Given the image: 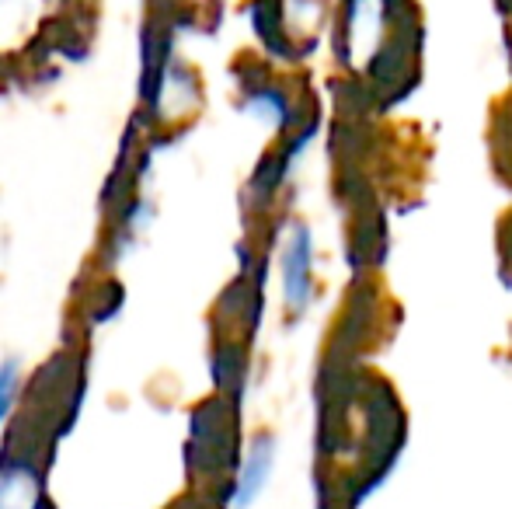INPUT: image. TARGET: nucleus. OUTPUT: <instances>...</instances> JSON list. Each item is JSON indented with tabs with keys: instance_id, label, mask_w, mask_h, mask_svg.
<instances>
[{
	"instance_id": "nucleus-1",
	"label": "nucleus",
	"mask_w": 512,
	"mask_h": 509,
	"mask_svg": "<svg viewBox=\"0 0 512 509\" xmlns=\"http://www.w3.org/2000/svg\"><path fill=\"white\" fill-rule=\"evenodd\" d=\"M345 60L366 84L408 81L418 25L408 0H345Z\"/></svg>"
},
{
	"instance_id": "nucleus-2",
	"label": "nucleus",
	"mask_w": 512,
	"mask_h": 509,
	"mask_svg": "<svg viewBox=\"0 0 512 509\" xmlns=\"http://www.w3.org/2000/svg\"><path fill=\"white\" fill-rule=\"evenodd\" d=\"M279 283H283V307L297 318L314 300V234L304 220L286 231L279 248Z\"/></svg>"
},
{
	"instance_id": "nucleus-3",
	"label": "nucleus",
	"mask_w": 512,
	"mask_h": 509,
	"mask_svg": "<svg viewBox=\"0 0 512 509\" xmlns=\"http://www.w3.org/2000/svg\"><path fill=\"white\" fill-rule=\"evenodd\" d=\"M0 509H39V482L25 468L0 475Z\"/></svg>"
},
{
	"instance_id": "nucleus-4",
	"label": "nucleus",
	"mask_w": 512,
	"mask_h": 509,
	"mask_svg": "<svg viewBox=\"0 0 512 509\" xmlns=\"http://www.w3.org/2000/svg\"><path fill=\"white\" fill-rule=\"evenodd\" d=\"M18 384H21L18 367H14V363H4V367H0V422L7 419L14 398H18Z\"/></svg>"
}]
</instances>
